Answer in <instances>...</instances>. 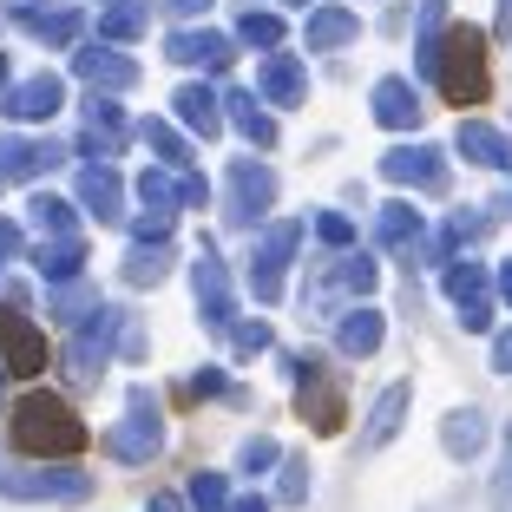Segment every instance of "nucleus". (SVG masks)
<instances>
[{"label":"nucleus","mask_w":512,"mask_h":512,"mask_svg":"<svg viewBox=\"0 0 512 512\" xmlns=\"http://www.w3.org/2000/svg\"><path fill=\"white\" fill-rule=\"evenodd\" d=\"M165 14H184V20H197V14H211V0H158Z\"/></svg>","instance_id":"48"},{"label":"nucleus","mask_w":512,"mask_h":512,"mask_svg":"<svg viewBox=\"0 0 512 512\" xmlns=\"http://www.w3.org/2000/svg\"><path fill=\"white\" fill-rule=\"evenodd\" d=\"M178 204L184 211H204V204H211V184L197 178V171H178Z\"/></svg>","instance_id":"46"},{"label":"nucleus","mask_w":512,"mask_h":512,"mask_svg":"<svg viewBox=\"0 0 512 512\" xmlns=\"http://www.w3.org/2000/svg\"><path fill=\"white\" fill-rule=\"evenodd\" d=\"M92 27H99V40L106 46H125L145 33V0H106L99 14H92Z\"/></svg>","instance_id":"34"},{"label":"nucleus","mask_w":512,"mask_h":512,"mask_svg":"<svg viewBox=\"0 0 512 512\" xmlns=\"http://www.w3.org/2000/svg\"><path fill=\"white\" fill-rule=\"evenodd\" d=\"M178 171H145L138 178V243H171V224H178Z\"/></svg>","instance_id":"11"},{"label":"nucleus","mask_w":512,"mask_h":512,"mask_svg":"<svg viewBox=\"0 0 512 512\" xmlns=\"http://www.w3.org/2000/svg\"><path fill=\"white\" fill-rule=\"evenodd\" d=\"M309 224H316V237H322V243H335V250H348V243H355V224H348L342 211H316Z\"/></svg>","instance_id":"45"},{"label":"nucleus","mask_w":512,"mask_h":512,"mask_svg":"<svg viewBox=\"0 0 512 512\" xmlns=\"http://www.w3.org/2000/svg\"><path fill=\"white\" fill-rule=\"evenodd\" d=\"M381 178L388 184H407V191H447V151L434 145H394L388 158H381Z\"/></svg>","instance_id":"15"},{"label":"nucleus","mask_w":512,"mask_h":512,"mask_svg":"<svg viewBox=\"0 0 512 512\" xmlns=\"http://www.w3.org/2000/svg\"><path fill=\"white\" fill-rule=\"evenodd\" d=\"M493 289H499V296H506V302H512V256H506V263H499V276H493Z\"/></svg>","instance_id":"52"},{"label":"nucleus","mask_w":512,"mask_h":512,"mask_svg":"<svg viewBox=\"0 0 512 512\" xmlns=\"http://www.w3.org/2000/svg\"><path fill=\"white\" fill-rule=\"evenodd\" d=\"M224 112H230V125H237V132L250 138L256 151H270V145H276V119H270V106H263V99H250V92H230Z\"/></svg>","instance_id":"32"},{"label":"nucleus","mask_w":512,"mask_h":512,"mask_svg":"<svg viewBox=\"0 0 512 512\" xmlns=\"http://www.w3.org/2000/svg\"><path fill=\"white\" fill-rule=\"evenodd\" d=\"M276 460H283V447H276L270 434L243 440V453H237V467H243V473H263V467H276Z\"/></svg>","instance_id":"43"},{"label":"nucleus","mask_w":512,"mask_h":512,"mask_svg":"<svg viewBox=\"0 0 512 512\" xmlns=\"http://www.w3.org/2000/svg\"><path fill=\"white\" fill-rule=\"evenodd\" d=\"M270 204H276V171L263 165V158H230L224 165V224H237V230H250V224H263L270 217Z\"/></svg>","instance_id":"5"},{"label":"nucleus","mask_w":512,"mask_h":512,"mask_svg":"<svg viewBox=\"0 0 512 512\" xmlns=\"http://www.w3.org/2000/svg\"><path fill=\"white\" fill-rule=\"evenodd\" d=\"M92 309H99L92 283H73V289H60V296H53V316H60V322H86Z\"/></svg>","instance_id":"41"},{"label":"nucleus","mask_w":512,"mask_h":512,"mask_svg":"<svg viewBox=\"0 0 512 512\" xmlns=\"http://www.w3.org/2000/svg\"><path fill=\"white\" fill-rule=\"evenodd\" d=\"M184 401H237V388H230L224 368H197V375H184Z\"/></svg>","instance_id":"38"},{"label":"nucleus","mask_w":512,"mask_h":512,"mask_svg":"<svg viewBox=\"0 0 512 512\" xmlns=\"http://www.w3.org/2000/svg\"><path fill=\"white\" fill-rule=\"evenodd\" d=\"M375 125H388V132H421V92L407 86V79H381L375 86Z\"/></svg>","instance_id":"24"},{"label":"nucleus","mask_w":512,"mask_h":512,"mask_svg":"<svg viewBox=\"0 0 512 512\" xmlns=\"http://www.w3.org/2000/svg\"><path fill=\"white\" fill-rule=\"evenodd\" d=\"M33 270L46 276V283H79V270H86V237H53L33 250Z\"/></svg>","instance_id":"30"},{"label":"nucleus","mask_w":512,"mask_h":512,"mask_svg":"<svg viewBox=\"0 0 512 512\" xmlns=\"http://www.w3.org/2000/svg\"><path fill=\"white\" fill-rule=\"evenodd\" d=\"M499 33H512V0H499Z\"/></svg>","instance_id":"53"},{"label":"nucleus","mask_w":512,"mask_h":512,"mask_svg":"<svg viewBox=\"0 0 512 512\" xmlns=\"http://www.w3.org/2000/svg\"><path fill=\"white\" fill-rule=\"evenodd\" d=\"M414 66L440 86L447 106H480L486 92H493V73H486V33L480 27H447L434 46H427V60H414Z\"/></svg>","instance_id":"1"},{"label":"nucleus","mask_w":512,"mask_h":512,"mask_svg":"<svg viewBox=\"0 0 512 512\" xmlns=\"http://www.w3.org/2000/svg\"><path fill=\"white\" fill-rule=\"evenodd\" d=\"M440 447H447L453 460H480V447H486V414H480V407H453L447 421H440Z\"/></svg>","instance_id":"31"},{"label":"nucleus","mask_w":512,"mask_h":512,"mask_svg":"<svg viewBox=\"0 0 512 512\" xmlns=\"http://www.w3.org/2000/svg\"><path fill=\"white\" fill-rule=\"evenodd\" d=\"M60 99H66V86L53 73H40V79H27V86H14L7 92V119H53V112H60Z\"/></svg>","instance_id":"29"},{"label":"nucleus","mask_w":512,"mask_h":512,"mask_svg":"<svg viewBox=\"0 0 512 512\" xmlns=\"http://www.w3.org/2000/svg\"><path fill=\"white\" fill-rule=\"evenodd\" d=\"M191 289H197V322H204L211 335H224L230 322H237V283H230V270H224V256H217V243H197Z\"/></svg>","instance_id":"8"},{"label":"nucleus","mask_w":512,"mask_h":512,"mask_svg":"<svg viewBox=\"0 0 512 512\" xmlns=\"http://www.w3.org/2000/svg\"><path fill=\"white\" fill-rule=\"evenodd\" d=\"M73 73L86 79L92 92H132L138 86V66H132V53L125 46H106V40H79V53H73Z\"/></svg>","instance_id":"13"},{"label":"nucleus","mask_w":512,"mask_h":512,"mask_svg":"<svg viewBox=\"0 0 512 512\" xmlns=\"http://www.w3.org/2000/svg\"><path fill=\"white\" fill-rule=\"evenodd\" d=\"M0 348H7V368H14V375H40L46 368V335H40V322H27L20 309H0Z\"/></svg>","instance_id":"19"},{"label":"nucleus","mask_w":512,"mask_h":512,"mask_svg":"<svg viewBox=\"0 0 512 512\" xmlns=\"http://www.w3.org/2000/svg\"><path fill=\"white\" fill-rule=\"evenodd\" d=\"M381 335H388V322L375 316V309H348V316H335V348H342L348 362H368L381 348Z\"/></svg>","instance_id":"26"},{"label":"nucleus","mask_w":512,"mask_h":512,"mask_svg":"<svg viewBox=\"0 0 512 512\" xmlns=\"http://www.w3.org/2000/svg\"><path fill=\"white\" fill-rule=\"evenodd\" d=\"M447 302H453V316H460V329H467V335L493 329V276H486L473 256L447 263Z\"/></svg>","instance_id":"10"},{"label":"nucleus","mask_w":512,"mask_h":512,"mask_svg":"<svg viewBox=\"0 0 512 512\" xmlns=\"http://www.w3.org/2000/svg\"><path fill=\"white\" fill-rule=\"evenodd\" d=\"M486 230H493V224H486V211H453L447 224L427 237V263H460V250H473Z\"/></svg>","instance_id":"22"},{"label":"nucleus","mask_w":512,"mask_h":512,"mask_svg":"<svg viewBox=\"0 0 512 512\" xmlns=\"http://www.w3.org/2000/svg\"><path fill=\"white\" fill-rule=\"evenodd\" d=\"M302 250V224H270L250 250V296L256 302H276L283 296V276H289V256Z\"/></svg>","instance_id":"9"},{"label":"nucleus","mask_w":512,"mask_h":512,"mask_svg":"<svg viewBox=\"0 0 512 512\" xmlns=\"http://www.w3.org/2000/svg\"><path fill=\"white\" fill-rule=\"evenodd\" d=\"M138 138V119L106 99V92H86V112H79V151H86V165H112L125 145Z\"/></svg>","instance_id":"6"},{"label":"nucleus","mask_w":512,"mask_h":512,"mask_svg":"<svg viewBox=\"0 0 512 512\" xmlns=\"http://www.w3.org/2000/svg\"><path fill=\"white\" fill-rule=\"evenodd\" d=\"M14 256H20V230H14V224H0V270H7Z\"/></svg>","instance_id":"49"},{"label":"nucleus","mask_w":512,"mask_h":512,"mask_svg":"<svg viewBox=\"0 0 512 512\" xmlns=\"http://www.w3.org/2000/svg\"><path fill=\"white\" fill-rule=\"evenodd\" d=\"M33 224H40L46 237H79L73 204H60V197H33Z\"/></svg>","instance_id":"39"},{"label":"nucleus","mask_w":512,"mask_h":512,"mask_svg":"<svg viewBox=\"0 0 512 512\" xmlns=\"http://www.w3.org/2000/svg\"><path fill=\"white\" fill-rule=\"evenodd\" d=\"M79 204L92 211V224H119L125 217V184L112 165H86L79 171Z\"/></svg>","instance_id":"21"},{"label":"nucleus","mask_w":512,"mask_h":512,"mask_svg":"<svg viewBox=\"0 0 512 512\" xmlns=\"http://www.w3.org/2000/svg\"><path fill=\"white\" fill-rule=\"evenodd\" d=\"M191 506H197V512H224V506H230L224 473H197V480H191Z\"/></svg>","instance_id":"42"},{"label":"nucleus","mask_w":512,"mask_h":512,"mask_svg":"<svg viewBox=\"0 0 512 512\" xmlns=\"http://www.w3.org/2000/svg\"><path fill=\"white\" fill-rule=\"evenodd\" d=\"M375 243L407 263V256L427 250V217L414 211V204H381V211H375Z\"/></svg>","instance_id":"18"},{"label":"nucleus","mask_w":512,"mask_h":512,"mask_svg":"<svg viewBox=\"0 0 512 512\" xmlns=\"http://www.w3.org/2000/svg\"><path fill=\"white\" fill-rule=\"evenodd\" d=\"M99 447H106L119 467H145V460H158V447H165V407H158V394L132 388L125 421L106 427V434H99Z\"/></svg>","instance_id":"3"},{"label":"nucleus","mask_w":512,"mask_h":512,"mask_svg":"<svg viewBox=\"0 0 512 512\" xmlns=\"http://www.w3.org/2000/svg\"><path fill=\"white\" fill-rule=\"evenodd\" d=\"M165 60L171 66H197V73H224L230 66V33L217 27H184L165 40Z\"/></svg>","instance_id":"16"},{"label":"nucleus","mask_w":512,"mask_h":512,"mask_svg":"<svg viewBox=\"0 0 512 512\" xmlns=\"http://www.w3.org/2000/svg\"><path fill=\"white\" fill-rule=\"evenodd\" d=\"M289 375H309V381H296L302 421L316 427V434H342V381H329L316 362H302V355H289Z\"/></svg>","instance_id":"12"},{"label":"nucleus","mask_w":512,"mask_h":512,"mask_svg":"<svg viewBox=\"0 0 512 512\" xmlns=\"http://www.w3.org/2000/svg\"><path fill=\"white\" fill-rule=\"evenodd\" d=\"M256 86H263L270 106H302V99H309V73H302V60H289V53H270L263 73H256Z\"/></svg>","instance_id":"25"},{"label":"nucleus","mask_w":512,"mask_h":512,"mask_svg":"<svg viewBox=\"0 0 512 512\" xmlns=\"http://www.w3.org/2000/svg\"><path fill=\"white\" fill-rule=\"evenodd\" d=\"M165 270H171V243H138V250L125 256V283H138V289H151Z\"/></svg>","instance_id":"36"},{"label":"nucleus","mask_w":512,"mask_h":512,"mask_svg":"<svg viewBox=\"0 0 512 512\" xmlns=\"http://www.w3.org/2000/svg\"><path fill=\"white\" fill-rule=\"evenodd\" d=\"M283 7H309V0H283Z\"/></svg>","instance_id":"55"},{"label":"nucleus","mask_w":512,"mask_h":512,"mask_svg":"<svg viewBox=\"0 0 512 512\" xmlns=\"http://www.w3.org/2000/svg\"><path fill=\"white\" fill-rule=\"evenodd\" d=\"M224 512H270V499H263V493H237Z\"/></svg>","instance_id":"50"},{"label":"nucleus","mask_w":512,"mask_h":512,"mask_svg":"<svg viewBox=\"0 0 512 512\" xmlns=\"http://www.w3.org/2000/svg\"><path fill=\"white\" fill-rule=\"evenodd\" d=\"M506 486H512V427H506Z\"/></svg>","instance_id":"54"},{"label":"nucleus","mask_w":512,"mask_h":512,"mask_svg":"<svg viewBox=\"0 0 512 512\" xmlns=\"http://www.w3.org/2000/svg\"><path fill=\"white\" fill-rule=\"evenodd\" d=\"M460 158H473V165L506 171V178H512V138H506V132H493V125H480V119L460 125Z\"/></svg>","instance_id":"28"},{"label":"nucleus","mask_w":512,"mask_h":512,"mask_svg":"<svg viewBox=\"0 0 512 512\" xmlns=\"http://www.w3.org/2000/svg\"><path fill=\"white\" fill-rule=\"evenodd\" d=\"M138 138H145V145L165 158V171H191V145H184V138L171 132L165 119H145V125H138Z\"/></svg>","instance_id":"35"},{"label":"nucleus","mask_w":512,"mask_h":512,"mask_svg":"<svg viewBox=\"0 0 512 512\" xmlns=\"http://www.w3.org/2000/svg\"><path fill=\"white\" fill-rule=\"evenodd\" d=\"M375 283H381V276H375V256H368V250H342V256H329V263H322L316 289H309L302 302H309V316H316V322H329L342 296H368Z\"/></svg>","instance_id":"7"},{"label":"nucleus","mask_w":512,"mask_h":512,"mask_svg":"<svg viewBox=\"0 0 512 512\" xmlns=\"http://www.w3.org/2000/svg\"><path fill=\"white\" fill-rule=\"evenodd\" d=\"M145 512H184V499H178V493H158V499H151Z\"/></svg>","instance_id":"51"},{"label":"nucleus","mask_w":512,"mask_h":512,"mask_svg":"<svg viewBox=\"0 0 512 512\" xmlns=\"http://www.w3.org/2000/svg\"><path fill=\"white\" fill-rule=\"evenodd\" d=\"M20 27H27L33 40H46V46H79L86 14L66 7V0H27V7H20Z\"/></svg>","instance_id":"17"},{"label":"nucleus","mask_w":512,"mask_h":512,"mask_svg":"<svg viewBox=\"0 0 512 512\" xmlns=\"http://www.w3.org/2000/svg\"><path fill=\"white\" fill-rule=\"evenodd\" d=\"M125 322H132L125 309H106V302H99V309H92V316L73 329V348H66V375H73L79 388H99L106 362L119 355V342H125Z\"/></svg>","instance_id":"4"},{"label":"nucleus","mask_w":512,"mask_h":512,"mask_svg":"<svg viewBox=\"0 0 512 512\" xmlns=\"http://www.w3.org/2000/svg\"><path fill=\"white\" fill-rule=\"evenodd\" d=\"M60 158H66V145H53V138H20V132L0 138V178H40Z\"/></svg>","instance_id":"20"},{"label":"nucleus","mask_w":512,"mask_h":512,"mask_svg":"<svg viewBox=\"0 0 512 512\" xmlns=\"http://www.w3.org/2000/svg\"><path fill=\"white\" fill-rule=\"evenodd\" d=\"M171 112H178V119L191 125L197 138H217V132H224V99H217L211 86H197V79H191V86H178Z\"/></svg>","instance_id":"27"},{"label":"nucleus","mask_w":512,"mask_h":512,"mask_svg":"<svg viewBox=\"0 0 512 512\" xmlns=\"http://www.w3.org/2000/svg\"><path fill=\"white\" fill-rule=\"evenodd\" d=\"M224 342L237 348V355H270V342H276V335H270V322H230V329H224Z\"/></svg>","instance_id":"40"},{"label":"nucleus","mask_w":512,"mask_h":512,"mask_svg":"<svg viewBox=\"0 0 512 512\" xmlns=\"http://www.w3.org/2000/svg\"><path fill=\"white\" fill-rule=\"evenodd\" d=\"M493 368H499V375H512V329L493 335Z\"/></svg>","instance_id":"47"},{"label":"nucleus","mask_w":512,"mask_h":512,"mask_svg":"<svg viewBox=\"0 0 512 512\" xmlns=\"http://www.w3.org/2000/svg\"><path fill=\"white\" fill-rule=\"evenodd\" d=\"M0 486H7L14 499H53V506H66V499H86L92 480L79 467H7Z\"/></svg>","instance_id":"14"},{"label":"nucleus","mask_w":512,"mask_h":512,"mask_svg":"<svg viewBox=\"0 0 512 512\" xmlns=\"http://www.w3.org/2000/svg\"><path fill=\"white\" fill-rule=\"evenodd\" d=\"M14 440L27 453H40V460H73L86 447V421H79L60 394H27L14 407Z\"/></svg>","instance_id":"2"},{"label":"nucleus","mask_w":512,"mask_h":512,"mask_svg":"<svg viewBox=\"0 0 512 512\" xmlns=\"http://www.w3.org/2000/svg\"><path fill=\"white\" fill-rule=\"evenodd\" d=\"M355 27H362V20L348 14V7H316L309 27H302V40H309V53H335V46L355 40Z\"/></svg>","instance_id":"33"},{"label":"nucleus","mask_w":512,"mask_h":512,"mask_svg":"<svg viewBox=\"0 0 512 512\" xmlns=\"http://www.w3.org/2000/svg\"><path fill=\"white\" fill-rule=\"evenodd\" d=\"M237 40L243 46H283V14H256V7H243V20H237Z\"/></svg>","instance_id":"37"},{"label":"nucleus","mask_w":512,"mask_h":512,"mask_svg":"<svg viewBox=\"0 0 512 512\" xmlns=\"http://www.w3.org/2000/svg\"><path fill=\"white\" fill-rule=\"evenodd\" d=\"M276 499H283V506H302V499H309V467H302V460H283V480H276Z\"/></svg>","instance_id":"44"},{"label":"nucleus","mask_w":512,"mask_h":512,"mask_svg":"<svg viewBox=\"0 0 512 512\" xmlns=\"http://www.w3.org/2000/svg\"><path fill=\"white\" fill-rule=\"evenodd\" d=\"M407 401H414V394H407V381H388V388H381V401L368 407V427H362V453L388 447V440L401 434V421H407Z\"/></svg>","instance_id":"23"}]
</instances>
